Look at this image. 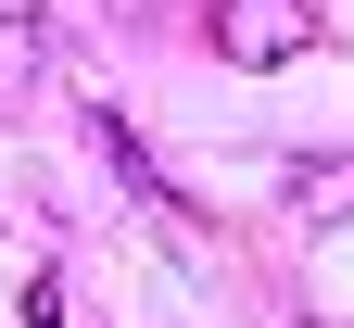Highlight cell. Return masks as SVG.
I'll return each mask as SVG.
<instances>
[{
  "label": "cell",
  "mask_w": 354,
  "mask_h": 328,
  "mask_svg": "<svg viewBox=\"0 0 354 328\" xmlns=\"http://www.w3.org/2000/svg\"><path fill=\"white\" fill-rule=\"evenodd\" d=\"M215 38H228V64H279L291 38H304V13H291V0H228Z\"/></svg>",
  "instance_id": "cell-1"
}]
</instances>
